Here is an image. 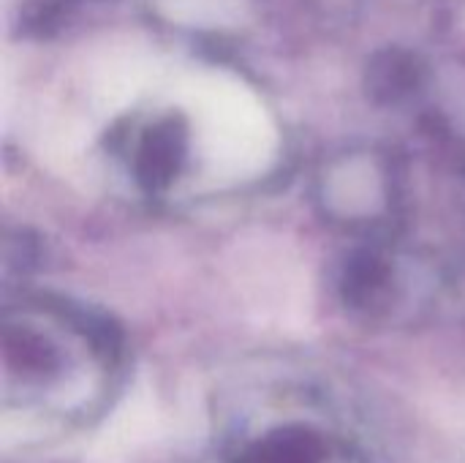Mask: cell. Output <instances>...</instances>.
Listing matches in <instances>:
<instances>
[{
	"instance_id": "1",
	"label": "cell",
	"mask_w": 465,
	"mask_h": 463,
	"mask_svg": "<svg viewBox=\"0 0 465 463\" xmlns=\"http://www.w3.org/2000/svg\"><path fill=\"white\" fill-rule=\"evenodd\" d=\"M305 420H283L275 426H248L229 437L221 450L223 463H354L351 445H341L335 431Z\"/></svg>"
}]
</instances>
